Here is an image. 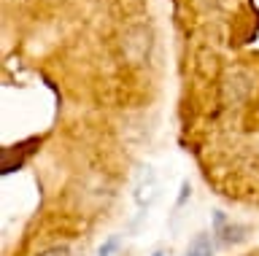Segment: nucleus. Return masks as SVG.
Masks as SVG:
<instances>
[{"instance_id": "20e7f679", "label": "nucleus", "mask_w": 259, "mask_h": 256, "mask_svg": "<svg viewBox=\"0 0 259 256\" xmlns=\"http://www.w3.org/2000/svg\"><path fill=\"white\" fill-rule=\"evenodd\" d=\"M40 256H68V248H60V245H57V248H49V251L40 253Z\"/></svg>"}, {"instance_id": "7ed1b4c3", "label": "nucleus", "mask_w": 259, "mask_h": 256, "mask_svg": "<svg viewBox=\"0 0 259 256\" xmlns=\"http://www.w3.org/2000/svg\"><path fill=\"white\" fill-rule=\"evenodd\" d=\"M113 251H116V237H111L108 243H105V245L100 248V253H97V256H111Z\"/></svg>"}, {"instance_id": "f257e3e1", "label": "nucleus", "mask_w": 259, "mask_h": 256, "mask_svg": "<svg viewBox=\"0 0 259 256\" xmlns=\"http://www.w3.org/2000/svg\"><path fill=\"white\" fill-rule=\"evenodd\" d=\"M213 232L219 235V240H222L224 245H230V243H240L243 237V227H238V224H232V221H227L224 219V213H213Z\"/></svg>"}, {"instance_id": "f03ea898", "label": "nucleus", "mask_w": 259, "mask_h": 256, "mask_svg": "<svg viewBox=\"0 0 259 256\" xmlns=\"http://www.w3.org/2000/svg\"><path fill=\"white\" fill-rule=\"evenodd\" d=\"M186 256H213V243H210V237L197 235L194 243L189 245V251H186Z\"/></svg>"}]
</instances>
